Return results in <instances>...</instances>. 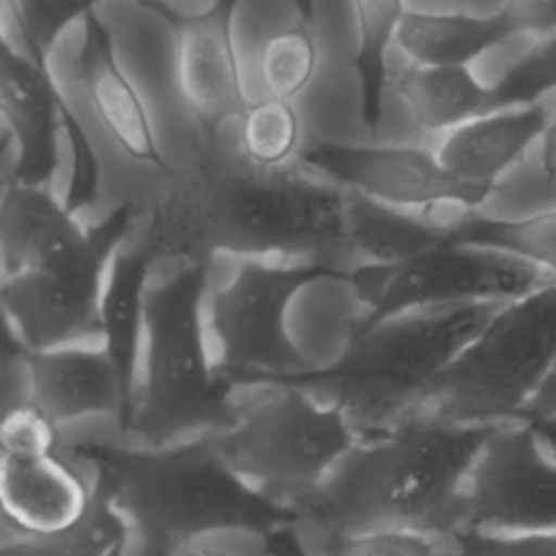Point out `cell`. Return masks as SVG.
Returning <instances> with one entry per match:
<instances>
[{
    "label": "cell",
    "instance_id": "cell-1",
    "mask_svg": "<svg viewBox=\"0 0 556 556\" xmlns=\"http://www.w3.org/2000/svg\"><path fill=\"white\" fill-rule=\"evenodd\" d=\"M167 182L137 241L156 261L326 258L350 252V191L300 165L252 163L222 132H204ZM339 263V261H337Z\"/></svg>",
    "mask_w": 556,
    "mask_h": 556
},
{
    "label": "cell",
    "instance_id": "cell-2",
    "mask_svg": "<svg viewBox=\"0 0 556 556\" xmlns=\"http://www.w3.org/2000/svg\"><path fill=\"white\" fill-rule=\"evenodd\" d=\"M61 450L106 484L137 541V556H182L195 539L226 530L269 541L302 521L235 473L213 432L167 445L78 441Z\"/></svg>",
    "mask_w": 556,
    "mask_h": 556
},
{
    "label": "cell",
    "instance_id": "cell-3",
    "mask_svg": "<svg viewBox=\"0 0 556 556\" xmlns=\"http://www.w3.org/2000/svg\"><path fill=\"white\" fill-rule=\"evenodd\" d=\"M493 430L417 410L361 439L300 517L328 534L402 530L450 539L463 528L465 480Z\"/></svg>",
    "mask_w": 556,
    "mask_h": 556
},
{
    "label": "cell",
    "instance_id": "cell-4",
    "mask_svg": "<svg viewBox=\"0 0 556 556\" xmlns=\"http://www.w3.org/2000/svg\"><path fill=\"white\" fill-rule=\"evenodd\" d=\"M502 304H456L389 319L354 332L334 363L313 365L280 384L339 406L363 439L380 434L424 406L434 380Z\"/></svg>",
    "mask_w": 556,
    "mask_h": 556
},
{
    "label": "cell",
    "instance_id": "cell-5",
    "mask_svg": "<svg viewBox=\"0 0 556 556\" xmlns=\"http://www.w3.org/2000/svg\"><path fill=\"white\" fill-rule=\"evenodd\" d=\"M208 261H182L148 287L141 376L128 432L143 445H167L189 434L228 428L239 413L208 350Z\"/></svg>",
    "mask_w": 556,
    "mask_h": 556
},
{
    "label": "cell",
    "instance_id": "cell-6",
    "mask_svg": "<svg viewBox=\"0 0 556 556\" xmlns=\"http://www.w3.org/2000/svg\"><path fill=\"white\" fill-rule=\"evenodd\" d=\"M267 389L213 439L235 473L300 515L363 437L339 406L291 384Z\"/></svg>",
    "mask_w": 556,
    "mask_h": 556
},
{
    "label": "cell",
    "instance_id": "cell-7",
    "mask_svg": "<svg viewBox=\"0 0 556 556\" xmlns=\"http://www.w3.org/2000/svg\"><path fill=\"white\" fill-rule=\"evenodd\" d=\"M556 363V282L504 302L430 387L424 406L467 426L521 421Z\"/></svg>",
    "mask_w": 556,
    "mask_h": 556
},
{
    "label": "cell",
    "instance_id": "cell-8",
    "mask_svg": "<svg viewBox=\"0 0 556 556\" xmlns=\"http://www.w3.org/2000/svg\"><path fill=\"white\" fill-rule=\"evenodd\" d=\"M337 261L239 258L228 282L204 306L219 376L237 387H274L313 365L291 341L285 315L298 291L317 280H350Z\"/></svg>",
    "mask_w": 556,
    "mask_h": 556
},
{
    "label": "cell",
    "instance_id": "cell-9",
    "mask_svg": "<svg viewBox=\"0 0 556 556\" xmlns=\"http://www.w3.org/2000/svg\"><path fill=\"white\" fill-rule=\"evenodd\" d=\"M549 282L556 278L519 256L450 239L395 263L352 265L348 280L365 304L354 332L428 308L510 302Z\"/></svg>",
    "mask_w": 556,
    "mask_h": 556
},
{
    "label": "cell",
    "instance_id": "cell-10",
    "mask_svg": "<svg viewBox=\"0 0 556 556\" xmlns=\"http://www.w3.org/2000/svg\"><path fill=\"white\" fill-rule=\"evenodd\" d=\"M137 208L115 206L89 226L87 245L67 261L2 278L0 298L11 334L24 350L100 343V302L115 254L130 241Z\"/></svg>",
    "mask_w": 556,
    "mask_h": 556
},
{
    "label": "cell",
    "instance_id": "cell-11",
    "mask_svg": "<svg viewBox=\"0 0 556 556\" xmlns=\"http://www.w3.org/2000/svg\"><path fill=\"white\" fill-rule=\"evenodd\" d=\"M495 534L556 532V456L530 421L500 424L463 491V528Z\"/></svg>",
    "mask_w": 556,
    "mask_h": 556
},
{
    "label": "cell",
    "instance_id": "cell-12",
    "mask_svg": "<svg viewBox=\"0 0 556 556\" xmlns=\"http://www.w3.org/2000/svg\"><path fill=\"white\" fill-rule=\"evenodd\" d=\"M295 165L374 202L430 213L439 204L480 206L495 189L454 176L428 146H354L315 139L302 146Z\"/></svg>",
    "mask_w": 556,
    "mask_h": 556
},
{
    "label": "cell",
    "instance_id": "cell-13",
    "mask_svg": "<svg viewBox=\"0 0 556 556\" xmlns=\"http://www.w3.org/2000/svg\"><path fill=\"white\" fill-rule=\"evenodd\" d=\"M237 4L239 0H213L200 13L172 11L165 17L176 37L178 91L202 132H222L228 122H239L250 104L232 37Z\"/></svg>",
    "mask_w": 556,
    "mask_h": 556
},
{
    "label": "cell",
    "instance_id": "cell-14",
    "mask_svg": "<svg viewBox=\"0 0 556 556\" xmlns=\"http://www.w3.org/2000/svg\"><path fill=\"white\" fill-rule=\"evenodd\" d=\"M63 104L50 65H41L2 37L0 111L15 156L4 182L48 187L59 165Z\"/></svg>",
    "mask_w": 556,
    "mask_h": 556
},
{
    "label": "cell",
    "instance_id": "cell-15",
    "mask_svg": "<svg viewBox=\"0 0 556 556\" xmlns=\"http://www.w3.org/2000/svg\"><path fill=\"white\" fill-rule=\"evenodd\" d=\"M24 365L28 402L56 426L91 415L119 419V380L102 343L24 350Z\"/></svg>",
    "mask_w": 556,
    "mask_h": 556
},
{
    "label": "cell",
    "instance_id": "cell-16",
    "mask_svg": "<svg viewBox=\"0 0 556 556\" xmlns=\"http://www.w3.org/2000/svg\"><path fill=\"white\" fill-rule=\"evenodd\" d=\"M63 450L0 458V500L13 534H52L87 510L91 480Z\"/></svg>",
    "mask_w": 556,
    "mask_h": 556
},
{
    "label": "cell",
    "instance_id": "cell-17",
    "mask_svg": "<svg viewBox=\"0 0 556 556\" xmlns=\"http://www.w3.org/2000/svg\"><path fill=\"white\" fill-rule=\"evenodd\" d=\"M78 52V76L85 93L113 141L130 159L167 172L148 106L117 61L109 28L89 13Z\"/></svg>",
    "mask_w": 556,
    "mask_h": 556
},
{
    "label": "cell",
    "instance_id": "cell-18",
    "mask_svg": "<svg viewBox=\"0 0 556 556\" xmlns=\"http://www.w3.org/2000/svg\"><path fill=\"white\" fill-rule=\"evenodd\" d=\"M89 241L76 213L48 187L4 182L0 200L2 278L41 269L78 254Z\"/></svg>",
    "mask_w": 556,
    "mask_h": 556
},
{
    "label": "cell",
    "instance_id": "cell-19",
    "mask_svg": "<svg viewBox=\"0 0 556 556\" xmlns=\"http://www.w3.org/2000/svg\"><path fill=\"white\" fill-rule=\"evenodd\" d=\"M154 258L137 241H128L113 258L102 302H100V343L106 350L122 391V415L117 426L128 432L143 356V330H146V295L148 278Z\"/></svg>",
    "mask_w": 556,
    "mask_h": 556
},
{
    "label": "cell",
    "instance_id": "cell-20",
    "mask_svg": "<svg viewBox=\"0 0 556 556\" xmlns=\"http://www.w3.org/2000/svg\"><path fill=\"white\" fill-rule=\"evenodd\" d=\"M549 124L543 104L493 111L445 132L434 152L460 180L497 189V180L541 141Z\"/></svg>",
    "mask_w": 556,
    "mask_h": 556
},
{
    "label": "cell",
    "instance_id": "cell-21",
    "mask_svg": "<svg viewBox=\"0 0 556 556\" xmlns=\"http://www.w3.org/2000/svg\"><path fill=\"white\" fill-rule=\"evenodd\" d=\"M389 87L406 104L413 122L445 135L467 122L493 113V85L480 83L469 65H404L389 70Z\"/></svg>",
    "mask_w": 556,
    "mask_h": 556
},
{
    "label": "cell",
    "instance_id": "cell-22",
    "mask_svg": "<svg viewBox=\"0 0 556 556\" xmlns=\"http://www.w3.org/2000/svg\"><path fill=\"white\" fill-rule=\"evenodd\" d=\"M513 37L506 17L437 13L408 9L395 33V46L413 65H469L491 48Z\"/></svg>",
    "mask_w": 556,
    "mask_h": 556
},
{
    "label": "cell",
    "instance_id": "cell-23",
    "mask_svg": "<svg viewBox=\"0 0 556 556\" xmlns=\"http://www.w3.org/2000/svg\"><path fill=\"white\" fill-rule=\"evenodd\" d=\"M447 239V226L430 213L387 206L350 191L348 248L365 263H395Z\"/></svg>",
    "mask_w": 556,
    "mask_h": 556
},
{
    "label": "cell",
    "instance_id": "cell-24",
    "mask_svg": "<svg viewBox=\"0 0 556 556\" xmlns=\"http://www.w3.org/2000/svg\"><path fill=\"white\" fill-rule=\"evenodd\" d=\"M128 534L130 526L106 484L91 476V497L76 523L52 534L4 536L0 556H111Z\"/></svg>",
    "mask_w": 556,
    "mask_h": 556
},
{
    "label": "cell",
    "instance_id": "cell-25",
    "mask_svg": "<svg viewBox=\"0 0 556 556\" xmlns=\"http://www.w3.org/2000/svg\"><path fill=\"white\" fill-rule=\"evenodd\" d=\"M352 7L358 37L354 70L361 85V117L371 137H376L382 117V98L389 87L387 52L408 9L404 0H352Z\"/></svg>",
    "mask_w": 556,
    "mask_h": 556
},
{
    "label": "cell",
    "instance_id": "cell-26",
    "mask_svg": "<svg viewBox=\"0 0 556 556\" xmlns=\"http://www.w3.org/2000/svg\"><path fill=\"white\" fill-rule=\"evenodd\" d=\"M445 226L447 239L454 243L519 256L556 278V208L517 219L489 217L469 208L463 217Z\"/></svg>",
    "mask_w": 556,
    "mask_h": 556
},
{
    "label": "cell",
    "instance_id": "cell-27",
    "mask_svg": "<svg viewBox=\"0 0 556 556\" xmlns=\"http://www.w3.org/2000/svg\"><path fill=\"white\" fill-rule=\"evenodd\" d=\"M319 43L311 20L271 33L258 50L261 83L271 98L295 100L315 80Z\"/></svg>",
    "mask_w": 556,
    "mask_h": 556
},
{
    "label": "cell",
    "instance_id": "cell-28",
    "mask_svg": "<svg viewBox=\"0 0 556 556\" xmlns=\"http://www.w3.org/2000/svg\"><path fill=\"white\" fill-rule=\"evenodd\" d=\"M239 148L256 165H293L302 150V122L293 100L263 98L250 102L239 119Z\"/></svg>",
    "mask_w": 556,
    "mask_h": 556
},
{
    "label": "cell",
    "instance_id": "cell-29",
    "mask_svg": "<svg viewBox=\"0 0 556 556\" xmlns=\"http://www.w3.org/2000/svg\"><path fill=\"white\" fill-rule=\"evenodd\" d=\"M93 0H22L11 15L20 30L22 52L41 65H50L48 56L61 33L76 20L93 13Z\"/></svg>",
    "mask_w": 556,
    "mask_h": 556
},
{
    "label": "cell",
    "instance_id": "cell-30",
    "mask_svg": "<svg viewBox=\"0 0 556 556\" xmlns=\"http://www.w3.org/2000/svg\"><path fill=\"white\" fill-rule=\"evenodd\" d=\"M556 89V33L541 39L493 85V111L539 102Z\"/></svg>",
    "mask_w": 556,
    "mask_h": 556
},
{
    "label": "cell",
    "instance_id": "cell-31",
    "mask_svg": "<svg viewBox=\"0 0 556 556\" xmlns=\"http://www.w3.org/2000/svg\"><path fill=\"white\" fill-rule=\"evenodd\" d=\"M324 556H443L434 536L402 530L358 534L324 532Z\"/></svg>",
    "mask_w": 556,
    "mask_h": 556
},
{
    "label": "cell",
    "instance_id": "cell-32",
    "mask_svg": "<svg viewBox=\"0 0 556 556\" xmlns=\"http://www.w3.org/2000/svg\"><path fill=\"white\" fill-rule=\"evenodd\" d=\"M56 424L35 404L22 402L2 413L0 447L7 456H37L61 450Z\"/></svg>",
    "mask_w": 556,
    "mask_h": 556
},
{
    "label": "cell",
    "instance_id": "cell-33",
    "mask_svg": "<svg viewBox=\"0 0 556 556\" xmlns=\"http://www.w3.org/2000/svg\"><path fill=\"white\" fill-rule=\"evenodd\" d=\"M63 135L70 143L72 154V172H70V185L63 198V204L78 213L100 198V163L96 156V150L91 146V139L87 137L83 124L70 109V104H63Z\"/></svg>",
    "mask_w": 556,
    "mask_h": 556
},
{
    "label": "cell",
    "instance_id": "cell-34",
    "mask_svg": "<svg viewBox=\"0 0 556 556\" xmlns=\"http://www.w3.org/2000/svg\"><path fill=\"white\" fill-rule=\"evenodd\" d=\"M450 539L454 552L443 556H556V532L495 534L458 530Z\"/></svg>",
    "mask_w": 556,
    "mask_h": 556
},
{
    "label": "cell",
    "instance_id": "cell-35",
    "mask_svg": "<svg viewBox=\"0 0 556 556\" xmlns=\"http://www.w3.org/2000/svg\"><path fill=\"white\" fill-rule=\"evenodd\" d=\"M500 13L513 35L549 37L556 33V0H504Z\"/></svg>",
    "mask_w": 556,
    "mask_h": 556
},
{
    "label": "cell",
    "instance_id": "cell-36",
    "mask_svg": "<svg viewBox=\"0 0 556 556\" xmlns=\"http://www.w3.org/2000/svg\"><path fill=\"white\" fill-rule=\"evenodd\" d=\"M545 419H556V363L521 415V421H545Z\"/></svg>",
    "mask_w": 556,
    "mask_h": 556
},
{
    "label": "cell",
    "instance_id": "cell-37",
    "mask_svg": "<svg viewBox=\"0 0 556 556\" xmlns=\"http://www.w3.org/2000/svg\"><path fill=\"white\" fill-rule=\"evenodd\" d=\"M541 172L545 178H556V117L549 119L541 137Z\"/></svg>",
    "mask_w": 556,
    "mask_h": 556
},
{
    "label": "cell",
    "instance_id": "cell-38",
    "mask_svg": "<svg viewBox=\"0 0 556 556\" xmlns=\"http://www.w3.org/2000/svg\"><path fill=\"white\" fill-rule=\"evenodd\" d=\"M265 552L269 556H306L298 543V539H293L291 530H285L280 534H276L274 539L265 541Z\"/></svg>",
    "mask_w": 556,
    "mask_h": 556
},
{
    "label": "cell",
    "instance_id": "cell-39",
    "mask_svg": "<svg viewBox=\"0 0 556 556\" xmlns=\"http://www.w3.org/2000/svg\"><path fill=\"white\" fill-rule=\"evenodd\" d=\"M534 428H536V432H539V437H541V441L545 443V447L556 456V419H545V421H530Z\"/></svg>",
    "mask_w": 556,
    "mask_h": 556
},
{
    "label": "cell",
    "instance_id": "cell-40",
    "mask_svg": "<svg viewBox=\"0 0 556 556\" xmlns=\"http://www.w3.org/2000/svg\"><path fill=\"white\" fill-rule=\"evenodd\" d=\"M96 2H100V0H93V4H96ZM137 4H141V7H146V9L154 11V13H159L161 17H165L167 11L172 9L169 0H137Z\"/></svg>",
    "mask_w": 556,
    "mask_h": 556
},
{
    "label": "cell",
    "instance_id": "cell-41",
    "mask_svg": "<svg viewBox=\"0 0 556 556\" xmlns=\"http://www.w3.org/2000/svg\"><path fill=\"white\" fill-rule=\"evenodd\" d=\"M302 20H311L313 22V9H315V0H293Z\"/></svg>",
    "mask_w": 556,
    "mask_h": 556
},
{
    "label": "cell",
    "instance_id": "cell-42",
    "mask_svg": "<svg viewBox=\"0 0 556 556\" xmlns=\"http://www.w3.org/2000/svg\"><path fill=\"white\" fill-rule=\"evenodd\" d=\"M182 556H228L224 552H211V549H191V552H185Z\"/></svg>",
    "mask_w": 556,
    "mask_h": 556
},
{
    "label": "cell",
    "instance_id": "cell-43",
    "mask_svg": "<svg viewBox=\"0 0 556 556\" xmlns=\"http://www.w3.org/2000/svg\"><path fill=\"white\" fill-rule=\"evenodd\" d=\"M124 552H126V545H122V547H117L111 556H124Z\"/></svg>",
    "mask_w": 556,
    "mask_h": 556
}]
</instances>
